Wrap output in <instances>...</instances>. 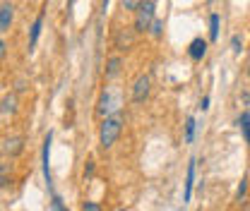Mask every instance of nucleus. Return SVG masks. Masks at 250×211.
<instances>
[{
  "label": "nucleus",
  "mask_w": 250,
  "mask_h": 211,
  "mask_svg": "<svg viewBox=\"0 0 250 211\" xmlns=\"http://www.w3.org/2000/svg\"><path fill=\"white\" fill-rule=\"evenodd\" d=\"M200 108H202V111H209V96H202V101H200Z\"/></svg>",
  "instance_id": "obj_25"
},
{
  "label": "nucleus",
  "mask_w": 250,
  "mask_h": 211,
  "mask_svg": "<svg viewBox=\"0 0 250 211\" xmlns=\"http://www.w3.org/2000/svg\"><path fill=\"white\" fill-rule=\"evenodd\" d=\"M5 56H7V43H5V38L0 36V60H5Z\"/></svg>",
  "instance_id": "obj_24"
},
{
  "label": "nucleus",
  "mask_w": 250,
  "mask_h": 211,
  "mask_svg": "<svg viewBox=\"0 0 250 211\" xmlns=\"http://www.w3.org/2000/svg\"><path fill=\"white\" fill-rule=\"evenodd\" d=\"M82 209L84 211H101V204H96V202H84Z\"/></svg>",
  "instance_id": "obj_23"
},
{
  "label": "nucleus",
  "mask_w": 250,
  "mask_h": 211,
  "mask_svg": "<svg viewBox=\"0 0 250 211\" xmlns=\"http://www.w3.org/2000/svg\"><path fill=\"white\" fill-rule=\"evenodd\" d=\"M135 41H137V31L135 29H121L116 34V51L118 53H123V51H130V48H135Z\"/></svg>",
  "instance_id": "obj_7"
},
{
  "label": "nucleus",
  "mask_w": 250,
  "mask_h": 211,
  "mask_svg": "<svg viewBox=\"0 0 250 211\" xmlns=\"http://www.w3.org/2000/svg\"><path fill=\"white\" fill-rule=\"evenodd\" d=\"M238 127H241V132H243L246 142L250 144V113H243V115L238 118Z\"/></svg>",
  "instance_id": "obj_17"
},
{
  "label": "nucleus",
  "mask_w": 250,
  "mask_h": 211,
  "mask_svg": "<svg viewBox=\"0 0 250 211\" xmlns=\"http://www.w3.org/2000/svg\"><path fill=\"white\" fill-rule=\"evenodd\" d=\"M149 94H152V75L142 72V75L135 77V82L130 87V96H132L135 103H145L149 98Z\"/></svg>",
  "instance_id": "obj_3"
},
{
  "label": "nucleus",
  "mask_w": 250,
  "mask_h": 211,
  "mask_svg": "<svg viewBox=\"0 0 250 211\" xmlns=\"http://www.w3.org/2000/svg\"><path fill=\"white\" fill-rule=\"evenodd\" d=\"M156 17V2L154 0H145L137 10H135V22H132V29L137 34H147L149 24L154 22Z\"/></svg>",
  "instance_id": "obj_2"
},
{
  "label": "nucleus",
  "mask_w": 250,
  "mask_h": 211,
  "mask_svg": "<svg viewBox=\"0 0 250 211\" xmlns=\"http://www.w3.org/2000/svg\"><path fill=\"white\" fill-rule=\"evenodd\" d=\"M17 106H20V98H17V94H7V96L2 98V103H0V118L5 120V118L15 115V113H17Z\"/></svg>",
  "instance_id": "obj_11"
},
{
  "label": "nucleus",
  "mask_w": 250,
  "mask_h": 211,
  "mask_svg": "<svg viewBox=\"0 0 250 211\" xmlns=\"http://www.w3.org/2000/svg\"><path fill=\"white\" fill-rule=\"evenodd\" d=\"M123 65H125V60L121 58V53H118V56H111V58L106 60V67H104V77H106V82L118 79V77L123 75Z\"/></svg>",
  "instance_id": "obj_6"
},
{
  "label": "nucleus",
  "mask_w": 250,
  "mask_h": 211,
  "mask_svg": "<svg viewBox=\"0 0 250 211\" xmlns=\"http://www.w3.org/2000/svg\"><path fill=\"white\" fill-rule=\"evenodd\" d=\"M51 207H53L56 211H62V209H65V204H62V199L58 197V194H53V199H51Z\"/></svg>",
  "instance_id": "obj_22"
},
{
  "label": "nucleus",
  "mask_w": 250,
  "mask_h": 211,
  "mask_svg": "<svg viewBox=\"0 0 250 211\" xmlns=\"http://www.w3.org/2000/svg\"><path fill=\"white\" fill-rule=\"evenodd\" d=\"M195 158H190L188 163V173H186V190H183V204H188L192 199V185H195Z\"/></svg>",
  "instance_id": "obj_12"
},
{
  "label": "nucleus",
  "mask_w": 250,
  "mask_h": 211,
  "mask_svg": "<svg viewBox=\"0 0 250 211\" xmlns=\"http://www.w3.org/2000/svg\"><path fill=\"white\" fill-rule=\"evenodd\" d=\"M12 22H15V5L5 0V2H0V34L10 31Z\"/></svg>",
  "instance_id": "obj_10"
},
{
  "label": "nucleus",
  "mask_w": 250,
  "mask_h": 211,
  "mask_svg": "<svg viewBox=\"0 0 250 211\" xmlns=\"http://www.w3.org/2000/svg\"><path fill=\"white\" fill-rule=\"evenodd\" d=\"M248 79H250V67H248Z\"/></svg>",
  "instance_id": "obj_28"
},
{
  "label": "nucleus",
  "mask_w": 250,
  "mask_h": 211,
  "mask_svg": "<svg viewBox=\"0 0 250 211\" xmlns=\"http://www.w3.org/2000/svg\"><path fill=\"white\" fill-rule=\"evenodd\" d=\"M10 185V163H2L0 166V187H7Z\"/></svg>",
  "instance_id": "obj_18"
},
{
  "label": "nucleus",
  "mask_w": 250,
  "mask_h": 211,
  "mask_svg": "<svg viewBox=\"0 0 250 211\" xmlns=\"http://www.w3.org/2000/svg\"><path fill=\"white\" fill-rule=\"evenodd\" d=\"M147 34H149L152 38H161V36H164V19H156V17H154V22L149 24Z\"/></svg>",
  "instance_id": "obj_16"
},
{
  "label": "nucleus",
  "mask_w": 250,
  "mask_h": 211,
  "mask_svg": "<svg viewBox=\"0 0 250 211\" xmlns=\"http://www.w3.org/2000/svg\"><path fill=\"white\" fill-rule=\"evenodd\" d=\"M195 130H197V120L190 115L186 120V144H192V142H195Z\"/></svg>",
  "instance_id": "obj_15"
},
{
  "label": "nucleus",
  "mask_w": 250,
  "mask_h": 211,
  "mask_svg": "<svg viewBox=\"0 0 250 211\" xmlns=\"http://www.w3.org/2000/svg\"><path fill=\"white\" fill-rule=\"evenodd\" d=\"M219 27H221V17L217 12L209 15V41H217L219 38Z\"/></svg>",
  "instance_id": "obj_14"
},
{
  "label": "nucleus",
  "mask_w": 250,
  "mask_h": 211,
  "mask_svg": "<svg viewBox=\"0 0 250 211\" xmlns=\"http://www.w3.org/2000/svg\"><path fill=\"white\" fill-rule=\"evenodd\" d=\"M43 17H46V12H41L36 19H34V24H31V31H29V48L36 46V41H39V36H41V29H43Z\"/></svg>",
  "instance_id": "obj_13"
},
{
  "label": "nucleus",
  "mask_w": 250,
  "mask_h": 211,
  "mask_svg": "<svg viewBox=\"0 0 250 211\" xmlns=\"http://www.w3.org/2000/svg\"><path fill=\"white\" fill-rule=\"evenodd\" d=\"M231 51H233L236 56H241V51H243V41H241V36H238V34H233V36H231Z\"/></svg>",
  "instance_id": "obj_19"
},
{
  "label": "nucleus",
  "mask_w": 250,
  "mask_h": 211,
  "mask_svg": "<svg viewBox=\"0 0 250 211\" xmlns=\"http://www.w3.org/2000/svg\"><path fill=\"white\" fill-rule=\"evenodd\" d=\"M123 127H125V120L121 113H113V115L101 118V125H99V147L104 151L113 149L116 142L123 134Z\"/></svg>",
  "instance_id": "obj_1"
},
{
  "label": "nucleus",
  "mask_w": 250,
  "mask_h": 211,
  "mask_svg": "<svg viewBox=\"0 0 250 211\" xmlns=\"http://www.w3.org/2000/svg\"><path fill=\"white\" fill-rule=\"evenodd\" d=\"M87 163H89V166L84 168V175H92L94 173V161H87Z\"/></svg>",
  "instance_id": "obj_26"
},
{
  "label": "nucleus",
  "mask_w": 250,
  "mask_h": 211,
  "mask_svg": "<svg viewBox=\"0 0 250 211\" xmlns=\"http://www.w3.org/2000/svg\"><path fill=\"white\" fill-rule=\"evenodd\" d=\"M51 139H53V134L48 132L46 137H43V147H41V163H43V178H46V185H48V190H51V163H48V156H51Z\"/></svg>",
  "instance_id": "obj_9"
},
{
  "label": "nucleus",
  "mask_w": 250,
  "mask_h": 211,
  "mask_svg": "<svg viewBox=\"0 0 250 211\" xmlns=\"http://www.w3.org/2000/svg\"><path fill=\"white\" fill-rule=\"evenodd\" d=\"M96 113H99V118L121 113V96L111 94V89H104L101 98H99V106H96Z\"/></svg>",
  "instance_id": "obj_4"
},
{
  "label": "nucleus",
  "mask_w": 250,
  "mask_h": 211,
  "mask_svg": "<svg viewBox=\"0 0 250 211\" xmlns=\"http://www.w3.org/2000/svg\"><path fill=\"white\" fill-rule=\"evenodd\" d=\"M246 190H248V178H243V180H241L238 194H236V202H243V199H246Z\"/></svg>",
  "instance_id": "obj_21"
},
{
  "label": "nucleus",
  "mask_w": 250,
  "mask_h": 211,
  "mask_svg": "<svg viewBox=\"0 0 250 211\" xmlns=\"http://www.w3.org/2000/svg\"><path fill=\"white\" fill-rule=\"evenodd\" d=\"M145 0H121V5H123V10H127V12H135L140 5H142Z\"/></svg>",
  "instance_id": "obj_20"
},
{
  "label": "nucleus",
  "mask_w": 250,
  "mask_h": 211,
  "mask_svg": "<svg viewBox=\"0 0 250 211\" xmlns=\"http://www.w3.org/2000/svg\"><path fill=\"white\" fill-rule=\"evenodd\" d=\"M101 5H104V12L108 10V0H101Z\"/></svg>",
  "instance_id": "obj_27"
},
{
  "label": "nucleus",
  "mask_w": 250,
  "mask_h": 211,
  "mask_svg": "<svg viewBox=\"0 0 250 211\" xmlns=\"http://www.w3.org/2000/svg\"><path fill=\"white\" fill-rule=\"evenodd\" d=\"M27 147V139L22 137V134H15V137H5L2 142H0V151H2V156H10V158H15V156H20L22 151Z\"/></svg>",
  "instance_id": "obj_5"
},
{
  "label": "nucleus",
  "mask_w": 250,
  "mask_h": 211,
  "mask_svg": "<svg viewBox=\"0 0 250 211\" xmlns=\"http://www.w3.org/2000/svg\"><path fill=\"white\" fill-rule=\"evenodd\" d=\"M207 48H209V43H207L202 36L192 38V41H190V46H188V56H190V60L200 62L205 56H207Z\"/></svg>",
  "instance_id": "obj_8"
}]
</instances>
